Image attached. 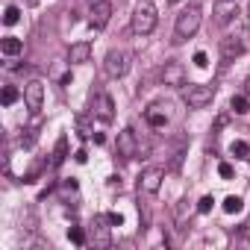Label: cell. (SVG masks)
I'll list each match as a JSON object with an SVG mask.
<instances>
[{"mask_svg":"<svg viewBox=\"0 0 250 250\" xmlns=\"http://www.w3.org/2000/svg\"><path fill=\"white\" fill-rule=\"evenodd\" d=\"M200 18H203V12H200V6L197 3H191V6H186L180 15H177V27H174V42H186V39H191L197 30H200Z\"/></svg>","mask_w":250,"mask_h":250,"instance_id":"6da1fadb","label":"cell"},{"mask_svg":"<svg viewBox=\"0 0 250 250\" xmlns=\"http://www.w3.org/2000/svg\"><path fill=\"white\" fill-rule=\"evenodd\" d=\"M156 6H153V0H139V6L133 12V33L136 36H150L156 30Z\"/></svg>","mask_w":250,"mask_h":250,"instance_id":"7a4b0ae2","label":"cell"},{"mask_svg":"<svg viewBox=\"0 0 250 250\" xmlns=\"http://www.w3.org/2000/svg\"><path fill=\"white\" fill-rule=\"evenodd\" d=\"M212 97H215V85H206V83L183 85V100H186L188 109H203V106L212 103Z\"/></svg>","mask_w":250,"mask_h":250,"instance_id":"3957f363","label":"cell"},{"mask_svg":"<svg viewBox=\"0 0 250 250\" xmlns=\"http://www.w3.org/2000/svg\"><path fill=\"white\" fill-rule=\"evenodd\" d=\"M103 71H106V77L121 80L124 74L130 71V53L127 50H109L106 59H103Z\"/></svg>","mask_w":250,"mask_h":250,"instance_id":"277c9868","label":"cell"},{"mask_svg":"<svg viewBox=\"0 0 250 250\" xmlns=\"http://www.w3.org/2000/svg\"><path fill=\"white\" fill-rule=\"evenodd\" d=\"M162 180H165V168H159V165L145 168L142 177H139V191L142 194H156L162 188Z\"/></svg>","mask_w":250,"mask_h":250,"instance_id":"5b68a950","label":"cell"},{"mask_svg":"<svg viewBox=\"0 0 250 250\" xmlns=\"http://www.w3.org/2000/svg\"><path fill=\"white\" fill-rule=\"evenodd\" d=\"M91 115L100 118L103 124H109V121L115 118V100H112L109 91H97V94H94V100H91Z\"/></svg>","mask_w":250,"mask_h":250,"instance_id":"8992f818","label":"cell"},{"mask_svg":"<svg viewBox=\"0 0 250 250\" xmlns=\"http://www.w3.org/2000/svg\"><path fill=\"white\" fill-rule=\"evenodd\" d=\"M244 53V39L241 36H227L221 39V65L227 68L229 62H235V56Z\"/></svg>","mask_w":250,"mask_h":250,"instance_id":"52a82bcc","label":"cell"},{"mask_svg":"<svg viewBox=\"0 0 250 250\" xmlns=\"http://www.w3.org/2000/svg\"><path fill=\"white\" fill-rule=\"evenodd\" d=\"M24 103H27V109H30L33 115L42 112V106H44V85H42L39 80H33V83L24 85Z\"/></svg>","mask_w":250,"mask_h":250,"instance_id":"ba28073f","label":"cell"},{"mask_svg":"<svg viewBox=\"0 0 250 250\" xmlns=\"http://www.w3.org/2000/svg\"><path fill=\"white\" fill-rule=\"evenodd\" d=\"M139 153V142H136V133L127 127V130H121L118 133V156L121 159H133Z\"/></svg>","mask_w":250,"mask_h":250,"instance_id":"9c48e42d","label":"cell"},{"mask_svg":"<svg viewBox=\"0 0 250 250\" xmlns=\"http://www.w3.org/2000/svg\"><path fill=\"white\" fill-rule=\"evenodd\" d=\"M162 83L165 85H174V88H183L186 85V68H183V62H165Z\"/></svg>","mask_w":250,"mask_h":250,"instance_id":"30bf717a","label":"cell"},{"mask_svg":"<svg viewBox=\"0 0 250 250\" xmlns=\"http://www.w3.org/2000/svg\"><path fill=\"white\" fill-rule=\"evenodd\" d=\"M109 18H112V3H109V0L91 3V18H88V24H91L94 30H103V27L109 24Z\"/></svg>","mask_w":250,"mask_h":250,"instance_id":"8fae6325","label":"cell"},{"mask_svg":"<svg viewBox=\"0 0 250 250\" xmlns=\"http://www.w3.org/2000/svg\"><path fill=\"white\" fill-rule=\"evenodd\" d=\"M109 218L106 215H97L94 221H91V241L97 244V247H109Z\"/></svg>","mask_w":250,"mask_h":250,"instance_id":"7c38bea8","label":"cell"},{"mask_svg":"<svg viewBox=\"0 0 250 250\" xmlns=\"http://www.w3.org/2000/svg\"><path fill=\"white\" fill-rule=\"evenodd\" d=\"M145 121L150 124L153 130H162L165 124H168V112H165V106H162V103H153V106L145 112Z\"/></svg>","mask_w":250,"mask_h":250,"instance_id":"4fadbf2b","label":"cell"},{"mask_svg":"<svg viewBox=\"0 0 250 250\" xmlns=\"http://www.w3.org/2000/svg\"><path fill=\"white\" fill-rule=\"evenodd\" d=\"M68 59H71V65H85V62L91 59V44H88V42H77V44H71Z\"/></svg>","mask_w":250,"mask_h":250,"instance_id":"5bb4252c","label":"cell"},{"mask_svg":"<svg viewBox=\"0 0 250 250\" xmlns=\"http://www.w3.org/2000/svg\"><path fill=\"white\" fill-rule=\"evenodd\" d=\"M0 50H3V56H18V53H24V42L15 36H6L0 42Z\"/></svg>","mask_w":250,"mask_h":250,"instance_id":"9a60e30c","label":"cell"},{"mask_svg":"<svg viewBox=\"0 0 250 250\" xmlns=\"http://www.w3.org/2000/svg\"><path fill=\"white\" fill-rule=\"evenodd\" d=\"M229 109H232L235 115H247V112H250V97H247V94H235V97L229 100Z\"/></svg>","mask_w":250,"mask_h":250,"instance_id":"2e32d148","label":"cell"},{"mask_svg":"<svg viewBox=\"0 0 250 250\" xmlns=\"http://www.w3.org/2000/svg\"><path fill=\"white\" fill-rule=\"evenodd\" d=\"M65 159H68V139L62 136V139L56 142V150H53V165L59 168V165H62Z\"/></svg>","mask_w":250,"mask_h":250,"instance_id":"e0dca14e","label":"cell"},{"mask_svg":"<svg viewBox=\"0 0 250 250\" xmlns=\"http://www.w3.org/2000/svg\"><path fill=\"white\" fill-rule=\"evenodd\" d=\"M229 153H232L235 159H250V145H247V142H232V145H229Z\"/></svg>","mask_w":250,"mask_h":250,"instance_id":"ac0fdd59","label":"cell"},{"mask_svg":"<svg viewBox=\"0 0 250 250\" xmlns=\"http://www.w3.org/2000/svg\"><path fill=\"white\" fill-rule=\"evenodd\" d=\"M18 97H21V91H18L15 85H6V88H3V94H0L3 106H12V103H18Z\"/></svg>","mask_w":250,"mask_h":250,"instance_id":"d6986e66","label":"cell"},{"mask_svg":"<svg viewBox=\"0 0 250 250\" xmlns=\"http://www.w3.org/2000/svg\"><path fill=\"white\" fill-rule=\"evenodd\" d=\"M18 21H21V9H18V6H6V12H3V24L12 27V24H18Z\"/></svg>","mask_w":250,"mask_h":250,"instance_id":"ffe728a7","label":"cell"},{"mask_svg":"<svg viewBox=\"0 0 250 250\" xmlns=\"http://www.w3.org/2000/svg\"><path fill=\"white\" fill-rule=\"evenodd\" d=\"M224 212H227V215H235V212H241V197L229 194V197L224 200Z\"/></svg>","mask_w":250,"mask_h":250,"instance_id":"44dd1931","label":"cell"},{"mask_svg":"<svg viewBox=\"0 0 250 250\" xmlns=\"http://www.w3.org/2000/svg\"><path fill=\"white\" fill-rule=\"evenodd\" d=\"M212 206H215V197H212V194H206V197H200L197 212H200V215H209V212H212Z\"/></svg>","mask_w":250,"mask_h":250,"instance_id":"7402d4cb","label":"cell"},{"mask_svg":"<svg viewBox=\"0 0 250 250\" xmlns=\"http://www.w3.org/2000/svg\"><path fill=\"white\" fill-rule=\"evenodd\" d=\"M68 238H71L74 244H85V232H83V227H71V229H68Z\"/></svg>","mask_w":250,"mask_h":250,"instance_id":"603a6c76","label":"cell"},{"mask_svg":"<svg viewBox=\"0 0 250 250\" xmlns=\"http://www.w3.org/2000/svg\"><path fill=\"white\" fill-rule=\"evenodd\" d=\"M218 174H221L224 180H232V174H235V171H232V165H229V162H221V165H218Z\"/></svg>","mask_w":250,"mask_h":250,"instance_id":"cb8c5ba5","label":"cell"},{"mask_svg":"<svg viewBox=\"0 0 250 250\" xmlns=\"http://www.w3.org/2000/svg\"><path fill=\"white\" fill-rule=\"evenodd\" d=\"M194 65H197V68H206V65H209V59H206V53H203V50H197V53H194Z\"/></svg>","mask_w":250,"mask_h":250,"instance_id":"d4e9b609","label":"cell"},{"mask_svg":"<svg viewBox=\"0 0 250 250\" xmlns=\"http://www.w3.org/2000/svg\"><path fill=\"white\" fill-rule=\"evenodd\" d=\"M106 218H109V224H112V227H121V224H124V215H121V212H109Z\"/></svg>","mask_w":250,"mask_h":250,"instance_id":"484cf974","label":"cell"},{"mask_svg":"<svg viewBox=\"0 0 250 250\" xmlns=\"http://www.w3.org/2000/svg\"><path fill=\"white\" fill-rule=\"evenodd\" d=\"M74 159H77V162H80V165H83V162H85V159H88V153H85V147H80V150H77V153H74Z\"/></svg>","mask_w":250,"mask_h":250,"instance_id":"4316f807","label":"cell"},{"mask_svg":"<svg viewBox=\"0 0 250 250\" xmlns=\"http://www.w3.org/2000/svg\"><path fill=\"white\" fill-rule=\"evenodd\" d=\"M91 139H94V145H103V142H106V136H103V133H94Z\"/></svg>","mask_w":250,"mask_h":250,"instance_id":"83f0119b","label":"cell"},{"mask_svg":"<svg viewBox=\"0 0 250 250\" xmlns=\"http://www.w3.org/2000/svg\"><path fill=\"white\" fill-rule=\"evenodd\" d=\"M244 94H247V97H250V77H247V80H244Z\"/></svg>","mask_w":250,"mask_h":250,"instance_id":"f1b7e54d","label":"cell"},{"mask_svg":"<svg viewBox=\"0 0 250 250\" xmlns=\"http://www.w3.org/2000/svg\"><path fill=\"white\" fill-rule=\"evenodd\" d=\"M88 3H100V0H88Z\"/></svg>","mask_w":250,"mask_h":250,"instance_id":"f546056e","label":"cell"},{"mask_svg":"<svg viewBox=\"0 0 250 250\" xmlns=\"http://www.w3.org/2000/svg\"><path fill=\"white\" fill-rule=\"evenodd\" d=\"M168 3H180V0H168Z\"/></svg>","mask_w":250,"mask_h":250,"instance_id":"4dcf8cb0","label":"cell"},{"mask_svg":"<svg viewBox=\"0 0 250 250\" xmlns=\"http://www.w3.org/2000/svg\"><path fill=\"white\" fill-rule=\"evenodd\" d=\"M30 3H36V0H30Z\"/></svg>","mask_w":250,"mask_h":250,"instance_id":"1f68e13d","label":"cell"},{"mask_svg":"<svg viewBox=\"0 0 250 250\" xmlns=\"http://www.w3.org/2000/svg\"><path fill=\"white\" fill-rule=\"evenodd\" d=\"M227 3H229V0H227Z\"/></svg>","mask_w":250,"mask_h":250,"instance_id":"d6a6232c","label":"cell"}]
</instances>
